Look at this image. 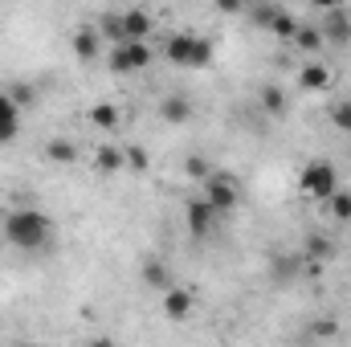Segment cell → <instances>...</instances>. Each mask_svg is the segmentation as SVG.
Returning <instances> with one entry per match:
<instances>
[{
    "label": "cell",
    "instance_id": "cell-1",
    "mask_svg": "<svg viewBox=\"0 0 351 347\" xmlns=\"http://www.w3.org/2000/svg\"><path fill=\"white\" fill-rule=\"evenodd\" d=\"M0 229H4V241L16 250H45L53 237V221L41 208H12Z\"/></svg>",
    "mask_w": 351,
    "mask_h": 347
},
{
    "label": "cell",
    "instance_id": "cell-2",
    "mask_svg": "<svg viewBox=\"0 0 351 347\" xmlns=\"http://www.w3.org/2000/svg\"><path fill=\"white\" fill-rule=\"evenodd\" d=\"M200 188H204V200L217 208V217H225V213H233L241 204V184L225 172H208L200 180Z\"/></svg>",
    "mask_w": 351,
    "mask_h": 347
},
{
    "label": "cell",
    "instance_id": "cell-3",
    "mask_svg": "<svg viewBox=\"0 0 351 347\" xmlns=\"http://www.w3.org/2000/svg\"><path fill=\"white\" fill-rule=\"evenodd\" d=\"M298 188H302V196H311V200H327V196L339 188L335 164H327V160H311V164L298 172Z\"/></svg>",
    "mask_w": 351,
    "mask_h": 347
},
{
    "label": "cell",
    "instance_id": "cell-4",
    "mask_svg": "<svg viewBox=\"0 0 351 347\" xmlns=\"http://www.w3.org/2000/svg\"><path fill=\"white\" fill-rule=\"evenodd\" d=\"M106 66H110V74L147 70V66H152V45H147V41H119V45H110Z\"/></svg>",
    "mask_w": 351,
    "mask_h": 347
},
{
    "label": "cell",
    "instance_id": "cell-5",
    "mask_svg": "<svg viewBox=\"0 0 351 347\" xmlns=\"http://www.w3.org/2000/svg\"><path fill=\"white\" fill-rule=\"evenodd\" d=\"M319 29H323V41H327V45H339V49L351 45V12L343 4H339V8H327L323 21H319Z\"/></svg>",
    "mask_w": 351,
    "mask_h": 347
},
{
    "label": "cell",
    "instance_id": "cell-6",
    "mask_svg": "<svg viewBox=\"0 0 351 347\" xmlns=\"http://www.w3.org/2000/svg\"><path fill=\"white\" fill-rule=\"evenodd\" d=\"M184 217H188V233H192V237H208V229H213V221H217V208H213L204 196H196V200H188Z\"/></svg>",
    "mask_w": 351,
    "mask_h": 347
},
{
    "label": "cell",
    "instance_id": "cell-7",
    "mask_svg": "<svg viewBox=\"0 0 351 347\" xmlns=\"http://www.w3.org/2000/svg\"><path fill=\"white\" fill-rule=\"evenodd\" d=\"M21 131V106L12 102V94L0 90V143H12Z\"/></svg>",
    "mask_w": 351,
    "mask_h": 347
},
{
    "label": "cell",
    "instance_id": "cell-8",
    "mask_svg": "<svg viewBox=\"0 0 351 347\" xmlns=\"http://www.w3.org/2000/svg\"><path fill=\"white\" fill-rule=\"evenodd\" d=\"M160 119L172 123V127H184V123L192 119V102H188L184 94H164V98H160Z\"/></svg>",
    "mask_w": 351,
    "mask_h": 347
},
{
    "label": "cell",
    "instance_id": "cell-9",
    "mask_svg": "<svg viewBox=\"0 0 351 347\" xmlns=\"http://www.w3.org/2000/svg\"><path fill=\"white\" fill-rule=\"evenodd\" d=\"M139 278H143V286H152V290H168V286H176L168 261H160V258H147V261H143V265H139Z\"/></svg>",
    "mask_w": 351,
    "mask_h": 347
},
{
    "label": "cell",
    "instance_id": "cell-10",
    "mask_svg": "<svg viewBox=\"0 0 351 347\" xmlns=\"http://www.w3.org/2000/svg\"><path fill=\"white\" fill-rule=\"evenodd\" d=\"M152 12L147 8H127L123 12V29H127V41H147V33H152Z\"/></svg>",
    "mask_w": 351,
    "mask_h": 347
},
{
    "label": "cell",
    "instance_id": "cell-11",
    "mask_svg": "<svg viewBox=\"0 0 351 347\" xmlns=\"http://www.w3.org/2000/svg\"><path fill=\"white\" fill-rule=\"evenodd\" d=\"M298 86L311 90V94H319V90L331 86V70H327L323 62H302V70H298Z\"/></svg>",
    "mask_w": 351,
    "mask_h": 347
},
{
    "label": "cell",
    "instance_id": "cell-12",
    "mask_svg": "<svg viewBox=\"0 0 351 347\" xmlns=\"http://www.w3.org/2000/svg\"><path fill=\"white\" fill-rule=\"evenodd\" d=\"M192 45H196L192 33H172L168 45H164V58H168L172 66H184V70H188V62H192Z\"/></svg>",
    "mask_w": 351,
    "mask_h": 347
},
{
    "label": "cell",
    "instance_id": "cell-13",
    "mask_svg": "<svg viewBox=\"0 0 351 347\" xmlns=\"http://www.w3.org/2000/svg\"><path fill=\"white\" fill-rule=\"evenodd\" d=\"M164 315L176 319V323L192 315V294H188L184 286H168V290H164Z\"/></svg>",
    "mask_w": 351,
    "mask_h": 347
},
{
    "label": "cell",
    "instance_id": "cell-14",
    "mask_svg": "<svg viewBox=\"0 0 351 347\" xmlns=\"http://www.w3.org/2000/svg\"><path fill=\"white\" fill-rule=\"evenodd\" d=\"M302 53H319L327 41H323V29L319 25H306V21H298V29H294V37H290Z\"/></svg>",
    "mask_w": 351,
    "mask_h": 347
},
{
    "label": "cell",
    "instance_id": "cell-15",
    "mask_svg": "<svg viewBox=\"0 0 351 347\" xmlns=\"http://www.w3.org/2000/svg\"><path fill=\"white\" fill-rule=\"evenodd\" d=\"M265 29H269L274 37H282V41H290V37H294V29H298V16H294L290 8H282V4H278V8H274V16L265 21Z\"/></svg>",
    "mask_w": 351,
    "mask_h": 347
},
{
    "label": "cell",
    "instance_id": "cell-16",
    "mask_svg": "<svg viewBox=\"0 0 351 347\" xmlns=\"http://www.w3.org/2000/svg\"><path fill=\"white\" fill-rule=\"evenodd\" d=\"M94 168H98V172H123V168H127V147H110V143L98 147V152H94Z\"/></svg>",
    "mask_w": 351,
    "mask_h": 347
},
{
    "label": "cell",
    "instance_id": "cell-17",
    "mask_svg": "<svg viewBox=\"0 0 351 347\" xmlns=\"http://www.w3.org/2000/svg\"><path fill=\"white\" fill-rule=\"evenodd\" d=\"M98 49H102V33H98V29H78V33H74V53H78L82 62H94Z\"/></svg>",
    "mask_w": 351,
    "mask_h": 347
},
{
    "label": "cell",
    "instance_id": "cell-18",
    "mask_svg": "<svg viewBox=\"0 0 351 347\" xmlns=\"http://www.w3.org/2000/svg\"><path fill=\"white\" fill-rule=\"evenodd\" d=\"M119 119H123V110H119L114 102H98V106H90V123H94L98 131H114Z\"/></svg>",
    "mask_w": 351,
    "mask_h": 347
},
{
    "label": "cell",
    "instance_id": "cell-19",
    "mask_svg": "<svg viewBox=\"0 0 351 347\" xmlns=\"http://www.w3.org/2000/svg\"><path fill=\"white\" fill-rule=\"evenodd\" d=\"M98 33H102V37H110V45L127 41V29H123V12H102V16H98Z\"/></svg>",
    "mask_w": 351,
    "mask_h": 347
},
{
    "label": "cell",
    "instance_id": "cell-20",
    "mask_svg": "<svg viewBox=\"0 0 351 347\" xmlns=\"http://www.w3.org/2000/svg\"><path fill=\"white\" fill-rule=\"evenodd\" d=\"M302 254L315 261H327L335 254V246H331V237H323V233H306V241H302Z\"/></svg>",
    "mask_w": 351,
    "mask_h": 347
},
{
    "label": "cell",
    "instance_id": "cell-21",
    "mask_svg": "<svg viewBox=\"0 0 351 347\" xmlns=\"http://www.w3.org/2000/svg\"><path fill=\"white\" fill-rule=\"evenodd\" d=\"M262 110L269 119H282L286 115V90L282 86H262Z\"/></svg>",
    "mask_w": 351,
    "mask_h": 347
},
{
    "label": "cell",
    "instance_id": "cell-22",
    "mask_svg": "<svg viewBox=\"0 0 351 347\" xmlns=\"http://www.w3.org/2000/svg\"><path fill=\"white\" fill-rule=\"evenodd\" d=\"M45 160H53V164H74V160H78V147H74L70 139H49V143H45Z\"/></svg>",
    "mask_w": 351,
    "mask_h": 347
},
{
    "label": "cell",
    "instance_id": "cell-23",
    "mask_svg": "<svg viewBox=\"0 0 351 347\" xmlns=\"http://www.w3.org/2000/svg\"><path fill=\"white\" fill-rule=\"evenodd\" d=\"M327 204H331V217H335V221H343V225L351 221V192H339V188H335V192L327 196Z\"/></svg>",
    "mask_w": 351,
    "mask_h": 347
},
{
    "label": "cell",
    "instance_id": "cell-24",
    "mask_svg": "<svg viewBox=\"0 0 351 347\" xmlns=\"http://www.w3.org/2000/svg\"><path fill=\"white\" fill-rule=\"evenodd\" d=\"M213 62V41H204V37H196V45H192V62H188V70H204Z\"/></svg>",
    "mask_w": 351,
    "mask_h": 347
},
{
    "label": "cell",
    "instance_id": "cell-25",
    "mask_svg": "<svg viewBox=\"0 0 351 347\" xmlns=\"http://www.w3.org/2000/svg\"><path fill=\"white\" fill-rule=\"evenodd\" d=\"M331 127H335V131H351V102L331 106Z\"/></svg>",
    "mask_w": 351,
    "mask_h": 347
},
{
    "label": "cell",
    "instance_id": "cell-26",
    "mask_svg": "<svg viewBox=\"0 0 351 347\" xmlns=\"http://www.w3.org/2000/svg\"><path fill=\"white\" fill-rule=\"evenodd\" d=\"M147 152L143 147H127V168H135V172H147Z\"/></svg>",
    "mask_w": 351,
    "mask_h": 347
},
{
    "label": "cell",
    "instance_id": "cell-27",
    "mask_svg": "<svg viewBox=\"0 0 351 347\" xmlns=\"http://www.w3.org/2000/svg\"><path fill=\"white\" fill-rule=\"evenodd\" d=\"M12 102H16V106H29V102H33V86H29V82H12Z\"/></svg>",
    "mask_w": 351,
    "mask_h": 347
},
{
    "label": "cell",
    "instance_id": "cell-28",
    "mask_svg": "<svg viewBox=\"0 0 351 347\" xmlns=\"http://www.w3.org/2000/svg\"><path fill=\"white\" fill-rule=\"evenodd\" d=\"M184 168H188V176H192V180H204V176L213 172V168H208V164H204V160H200V156H192V160H188V164H184Z\"/></svg>",
    "mask_w": 351,
    "mask_h": 347
},
{
    "label": "cell",
    "instance_id": "cell-29",
    "mask_svg": "<svg viewBox=\"0 0 351 347\" xmlns=\"http://www.w3.org/2000/svg\"><path fill=\"white\" fill-rule=\"evenodd\" d=\"M221 12H229V16H237V12H245L250 8V0H213Z\"/></svg>",
    "mask_w": 351,
    "mask_h": 347
},
{
    "label": "cell",
    "instance_id": "cell-30",
    "mask_svg": "<svg viewBox=\"0 0 351 347\" xmlns=\"http://www.w3.org/2000/svg\"><path fill=\"white\" fill-rule=\"evenodd\" d=\"M311 4H315V8H319V12H327V8H339V4H343V0H311Z\"/></svg>",
    "mask_w": 351,
    "mask_h": 347
},
{
    "label": "cell",
    "instance_id": "cell-31",
    "mask_svg": "<svg viewBox=\"0 0 351 347\" xmlns=\"http://www.w3.org/2000/svg\"><path fill=\"white\" fill-rule=\"evenodd\" d=\"M0 246H4V229H0Z\"/></svg>",
    "mask_w": 351,
    "mask_h": 347
}]
</instances>
